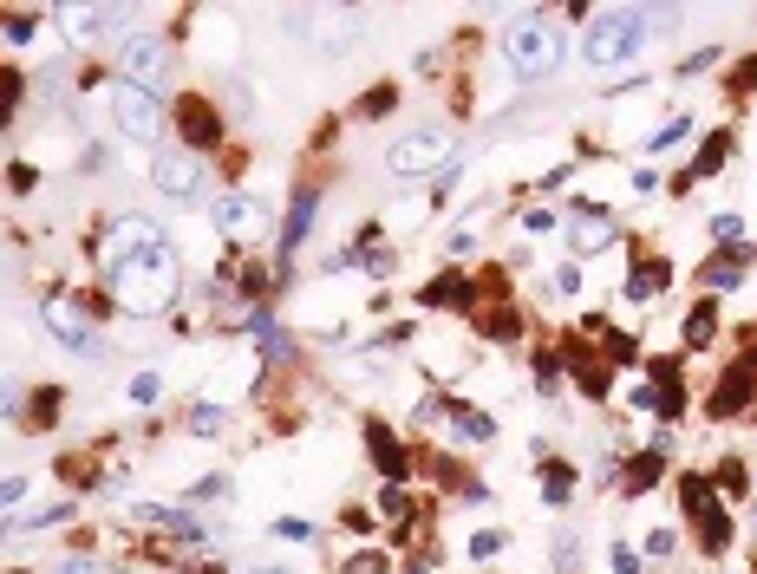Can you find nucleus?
<instances>
[{"label":"nucleus","instance_id":"1","mask_svg":"<svg viewBox=\"0 0 757 574\" xmlns=\"http://www.w3.org/2000/svg\"><path fill=\"white\" fill-rule=\"evenodd\" d=\"M105 287H112V300L125 307V313H164L170 300H177V248H157V255H138V262H118V268H105Z\"/></svg>","mask_w":757,"mask_h":574},{"label":"nucleus","instance_id":"2","mask_svg":"<svg viewBox=\"0 0 757 574\" xmlns=\"http://www.w3.org/2000/svg\"><path fill=\"white\" fill-rule=\"evenodd\" d=\"M503 53H509V72H516V78H555L561 60H568V40H561V26L543 20V13H516V20L503 26Z\"/></svg>","mask_w":757,"mask_h":574},{"label":"nucleus","instance_id":"3","mask_svg":"<svg viewBox=\"0 0 757 574\" xmlns=\"http://www.w3.org/2000/svg\"><path fill=\"white\" fill-rule=\"evenodd\" d=\"M640 46H646V13H640V7H601V13H588V26H581L588 66L640 60Z\"/></svg>","mask_w":757,"mask_h":574},{"label":"nucleus","instance_id":"4","mask_svg":"<svg viewBox=\"0 0 757 574\" xmlns=\"http://www.w3.org/2000/svg\"><path fill=\"white\" fill-rule=\"evenodd\" d=\"M386 170H392L399 183H418V177H431V170L444 177V170H451V131H431V125H424V131H406V138L386 150Z\"/></svg>","mask_w":757,"mask_h":574},{"label":"nucleus","instance_id":"5","mask_svg":"<svg viewBox=\"0 0 757 574\" xmlns=\"http://www.w3.org/2000/svg\"><path fill=\"white\" fill-rule=\"evenodd\" d=\"M118 78L157 98V92L170 85V40H157V33H125V40H118Z\"/></svg>","mask_w":757,"mask_h":574},{"label":"nucleus","instance_id":"6","mask_svg":"<svg viewBox=\"0 0 757 574\" xmlns=\"http://www.w3.org/2000/svg\"><path fill=\"white\" fill-rule=\"evenodd\" d=\"M112 125H118V138L132 144H157L164 138V111H157V98L150 92H138V85H112Z\"/></svg>","mask_w":757,"mask_h":574},{"label":"nucleus","instance_id":"7","mask_svg":"<svg viewBox=\"0 0 757 574\" xmlns=\"http://www.w3.org/2000/svg\"><path fill=\"white\" fill-rule=\"evenodd\" d=\"M157 248H170V242H164V228H157L150 215H118V222H105V268L138 262V255H157Z\"/></svg>","mask_w":757,"mask_h":574},{"label":"nucleus","instance_id":"8","mask_svg":"<svg viewBox=\"0 0 757 574\" xmlns=\"http://www.w3.org/2000/svg\"><path fill=\"white\" fill-rule=\"evenodd\" d=\"M40 313H46V333H53V340H66L72 353H105V340H98V327L85 320V307H78L72 294H53V300H46Z\"/></svg>","mask_w":757,"mask_h":574},{"label":"nucleus","instance_id":"9","mask_svg":"<svg viewBox=\"0 0 757 574\" xmlns=\"http://www.w3.org/2000/svg\"><path fill=\"white\" fill-rule=\"evenodd\" d=\"M150 183H157L164 196L190 203V196L203 190V163H197V150H164V157L150 163Z\"/></svg>","mask_w":757,"mask_h":574},{"label":"nucleus","instance_id":"10","mask_svg":"<svg viewBox=\"0 0 757 574\" xmlns=\"http://www.w3.org/2000/svg\"><path fill=\"white\" fill-rule=\"evenodd\" d=\"M177 131H183L190 150H215V144H222V111L190 92V98H177Z\"/></svg>","mask_w":757,"mask_h":574},{"label":"nucleus","instance_id":"11","mask_svg":"<svg viewBox=\"0 0 757 574\" xmlns=\"http://www.w3.org/2000/svg\"><path fill=\"white\" fill-rule=\"evenodd\" d=\"M132 13L125 7H60V26H66L72 40H98V33H118Z\"/></svg>","mask_w":757,"mask_h":574},{"label":"nucleus","instance_id":"12","mask_svg":"<svg viewBox=\"0 0 757 574\" xmlns=\"http://www.w3.org/2000/svg\"><path fill=\"white\" fill-rule=\"evenodd\" d=\"M692 502H698V549H712V555H718V549L732 542V522H725V509H718V502L705 497V483H692V477H686V509H692Z\"/></svg>","mask_w":757,"mask_h":574},{"label":"nucleus","instance_id":"13","mask_svg":"<svg viewBox=\"0 0 757 574\" xmlns=\"http://www.w3.org/2000/svg\"><path fill=\"white\" fill-rule=\"evenodd\" d=\"M314 210H320V183H301V190H294V203H287V222H281V255H294V248L307 242Z\"/></svg>","mask_w":757,"mask_h":574},{"label":"nucleus","instance_id":"14","mask_svg":"<svg viewBox=\"0 0 757 574\" xmlns=\"http://www.w3.org/2000/svg\"><path fill=\"white\" fill-rule=\"evenodd\" d=\"M745 275H751V242H745V248L732 242V248H718V255H712V262L698 268V281L712 287V294H725V287H738V281H745Z\"/></svg>","mask_w":757,"mask_h":574},{"label":"nucleus","instance_id":"15","mask_svg":"<svg viewBox=\"0 0 757 574\" xmlns=\"http://www.w3.org/2000/svg\"><path fill=\"white\" fill-rule=\"evenodd\" d=\"M209 215H215V228H222V235H249V228L262 222V203H255V196H242V190H222Z\"/></svg>","mask_w":757,"mask_h":574},{"label":"nucleus","instance_id":"16","mask_svg":"<svg viewBox=\"0 0 757 574\" xmlns=\"http://www.w3.org/2000/svg\"><path fill=\"white\" fill-rule=\"evenodd\" d=\"M608 242H614V215L601 210V203H588L581 222H575V248H588V255H595V248H608Z\"/></svg>","mask_w":757,"mask_h":574},{"label":"nucleus","instance_id":"17","mask_svg":"<svg viewBox=\"0 0 757 574\" xmlns=\"http://www.w3.org/2000/svg\"><path fill=\"white\" fill-rule=\"evenodd\" d=\"M666 262H633V275H627V300H653V294H666Z\"/></svg>","mask_w":757,"mask_h":574},{"label":"nucleus","instance_id":"18","mask_svg":"<svg viewBox=\"0 0 757 574\" xmlns=\"http://www.w3.org/2000/svg\"><path fill=\"white\" fill-rule=\"evenodd\" d=\"M712 333H718V307H712V300H698V307L686 313V327H680V340L698 353V347H712Z\"/></svg>","mask_w":757,"mask_h":574},{"label":"nucleus","instance_id":"19","mask_svg":"<svg viewBox=\"0 0 757 574\" xmlns=\"http://www.w3.org/2000/svg\"><path fill=\"white\" fill-rule=\"evenodd\" d=\"M366 444H372V457L386 464V477L399 483V477H406V450H399V437H392L386 425H372V431H366Z\"/></svg>","mask_w":757,"mask_h":574},{"label":"nucleus","instance_id":"20","mask_svg":"<svg viewBox=\"0 0 757 574\" xmlns=\"http://www.w3.org/2000/svg\"><path fill=\"white\" fill-rule=\"evenodd\" d=\"M451 431H458V444H490V437H496V418L477 412V405H464V412L451 418Z\"/></svg>","mask_w":757,"mask_h":574},{"label":"nucleus","instance_id":"21","mask_svg":"<svg viewBox=\"0 0 757 574\" xmlns=\"http://www.w3.org/2000/svg\"><path fill=\"white\" fill-rule=\"evenodd\" d=\"M745 398H751V379H745V365H732V379H725V385H718V398H712V418H732Z\"/></svg>","mask_w":757,"mask_h":574},{"label":"nucleus","instance_id":"22","mask_svg":"<svg viewBox=\"0 0 757 574\" xmlns=\"http://www.w3.org/2000/svg\"><path fill=\"white\" fill-rule=\"evenodd\" d=\"M725 150H732V138H725V131H718V138H705V150H698V163H692V170L680 177V183H692V177H712V170L725 163Z\"/></svg>","mask_w":757,"mask_h":574},{"label":"nucleus","instance_id":"23","mask_svg":"<svg viewBox=\"0 0 757 574\" xmlns=\"http://www.w3.org/2000/svg\"><path fill=\"white\" fill-rule=\"evenodd\" d=\"M392 105H399V85H379V92H366V98H359V111H353V118H386Z\"/></svg>","mask_w":757,"mask_h":574},{"label":"nucleus","instance_id":"24","mask_svg":"<svg viewBox=\"0 0 757 574\" xmlns=\"http://www.w3.org/2000/svg\"><path fill=\"white\" fill-rule=\"evenodd\" d=\"M653 483H660V450H646V457L627 470V490H653Z\"/></svg>","mask_w":757,"mask_h":574},{"label":"nucleus","instance_id":"25","mask_svg":"<svg viewBox=\"0 0 757 574\" xmlns=\"http://www.w3.org/2000/svg\"><path fill=\"white\" fill-rule=\"evenodd\" d=\"M712 235H718V248H732V242H738V235H745V215L718 210V215H712Z\"/></svg>","mask_w":757,"mask_h":574},{"label":"nucleus","instance_id":"26","mask_svg":"<svg viewBox=\"0 0 757 574\" xmlns=\"http://www.w3.org/2000/svg\"><path fill=\"white\" fill-rule=\"evenodd\" d=\"M13 105H20V72H13V66H0V125L13 118Z\"/></svg>","mask_w":757,"mask_h":574},{"label":"nucleus","instance_id":"27","mask_svg":"<svg viewBox=\"0 0 757 574\" xmlns=\"http://www.w3.org/2000/svg\"><path fill=\"white\" fill-rule=\"evenodd\" d=\"M543 477H549V483H543V490H549V502H568V490H575V470H568V464H549Z\"/></svg>","mask_w":757,"mask_h":574},{"label":"nucleus","instance_id":"28","mask_svg":"<svg viewBox=\"0 0 757 574\" xmlns=\"http://www.w3.org/2000/svg\"><path fill=\"white\" fill-rule=\"evenodd\" d=\"M503 542H509L503 529H477V535H471V555H477V562H490V555H503Z\"/></svg>","mask_w":757,"mask_h":574},{"label":"nucleus","instance_id":"29","mask_svg":"<svg viewBox=\"0 0 757 574\" xmlns=\"http://www.w3.org/2000/svg\"><path fill=\"white\" fill-rule=\"evenodd\" d=\"M53 412H60V392H53V385H46V392H33V425H27V431H46Z\"/></svg>","mask_w":757,"mask_h":574},{"label":"nucleus","instance_id":"30","mask_svg":"<svg viewBox=\"0 0 757 574\" xmlns=\"http://www.w3.org/2000/svg\"><path fill=\"white\" fill-rule=\"evenodd\" d=\"M132 398H138V405H157V398H164V379H157V372H138V379H132Z\"/></svg>","mask_w":757,"mask_h":574},{"label":"nucleus","instance_id":"31","mask_svg":"<svg viewBox=\"0 0 757 574\" xmlns=\"http://www.w3.org/2000/svg\"><path fill=\"white\" fill-rule=\"evenodd\" d=\"M275 535H281V542H314V522H301V515H281Z\"/></svg>","mask_w":757,"mask_h":574},{"label":"nucleus","instance_id":"32","mask_svg":"<svg viewBox=\"0 0 757 574\" xmlns=\"http://www.w3.org/2000/svg\"><path fill=\"white\" fill-rule=\"evenodd\" d=\"M190 431H197V437H215V431H222V412H215V405H197V412H190Z\"/></svg>","mask_w":757,"mask_h":574},{"label":"nucleus","instance_id":"33","mask_svg":"<svg viewBox=\"0 0 757 574\" xmlns=\"http://www.w3.org/2000/svg\"><path fill=\"white\" fill-rule=\"evenodd\" d=\"M718 490H725V497H745V464H725V470H718Z\"/></svg>","mask_w":757,"mask_h":574},{"label":"nucleus","instance_id":"34","mask_svg":"<svg viewBox=\"0 0 757 574\" xmlns=\"http://www.w3.org/2000/svg\"><path fill=\"white\" fill-rule=\"evenodd\" d=\"M340 574H386V555H359V562H346Z\"/></svg>","mask_w":757,"mask_h":574},{"label":"nucleus","instance_id":"35","mask_svg":"<svg viewBox=\"0 0 757 574\" xmlns=\"http://www.w3.org/2000/svg\"><path fill=\"white\" fill-rule=\"evenodd\" d=\"M614 574H640V555H633L627 542H614Z\"/></svg>","mask_w":757,"mask_h":574},{"label":"nucleus","instance_id":"36","mask_svg":"<svg viewBox=\"0 0 757 574\" xmlns=\"http://www.w3.org/2000/svg\"><path fill=\"white\" fill-rule=\"evenodd\" d=\"M20 497H27V477H0V509L20 502Z\"/></svg>","mask_w":757,"mask_h":574},{"label":"nucleus","instance_id":"37","mask_svg":"<svg viewBox=\"0 0 757 574\" xmlns=\"http://www.w3.org/2000/svg\"><path fill=\"white\" fill-rule=\"evenodd\" d=\"M523 228H529V235H549L555 215H549V210H529V215H523Z\"/></svg>","mask_w":757,"mask_h":574},{"label":"nucleus","instance_id":"38","mask_svg":"<svg viewBox=\"0 0 757 574\" xmlns=\"http://www.w3.org/2000/svg\"><path fill=\"white\" fill-rule=\"evenodd\" d=\"M60 574H105V568H92V562H60Z\"/></svg>","mask_w":757,"mask_h":574},{"label":"nucleus","instance_id":"39","mask_svg":"<svg viewBox=\"0 0 757 574\" xmlns=\"http://www.w3.org/2000/svg\"><path fill=\"white\" fill-rule=\"evenodd\" d=\"M249 574H287V568H269V562H262V568H249Z\"/></svg>","mask_w":757,"mask_h":574}]
</instances>
